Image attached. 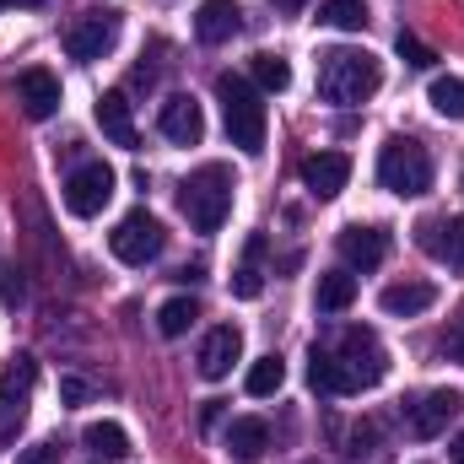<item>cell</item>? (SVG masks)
Segmentation results:
<instances>
[{"label": "cell", "instance_id": "cell-20", "mask_svg": "<svg viewBox=\"0 0 464 464\" xmlns=\"http://www.w3.org/2000/svg\"><path fill=\"white\" fill-rule=\"evenodd\" d=\"M308 383H314L319 394H356L351 372L341 367V356L330 346H314V356H308Z\"/></svg>", "mask_w": 464, "mask_h": 464}, {"label": "cell", "instance_id": "cell-11", "mask_svg": "<svg viewBox=\"0 0 464 464\" xmlns=\"http://www.w3.org/2000/svg\"><path fill=\"white\" fill-rule=\"evenodd\" d=\"M346 179H351L346 151H314V157L303 162V184H308L314 200H335V195L346 189Z\"/></svg>", "mask_w": 464, "mask_h": 464}, {"label": "cell", "instance_id": "cell-14", "mask_svg": "<svg viewBox=\"0 0 464 464\" xmlns=\"http://www.w3.org/2000/svg\"><path fill=\"white\" fill-rule=\"evenodd\" d=\"M421 248L432 259H443L449 270L464 276V217H443V222H421Z\"/></svg>", "mask_w": 464, "mask_h": 464}, {"label": "cell", "instance_id": "cell-21", "mask_svg": "<svg viewBox=\"0 0 464 464\" xmlns=\"http://www.w3.org/2000/svg\"><path fill=\"white\" fill-rule=\"evenodd\" d=\"M265 449H270V427H265L259 416H237L227 427V454L232 459L254 464V459H265Z\"/></svg>", "mask_w": 464, "mask_h": 464}, {"label": "cell", "instance_id": "cell-18", "mask_svg": "<svg viewBox=\"0 0 464 464\" xmlns=\"http://www.w3.org/2000/svg\"><path fill=\"white\" fill-rule=\"evenodd\" d=\"M92 114H98V130H103L114 146L135 151V140H140V135H135V114H130V98H124V92H103Z\"/></svg>", "mask_w": 464, "mask_h": 464}, {"label": "cell", "instance_id": "cell-35", "mask_svg": "<svg viewBox=\"0 0 464 464\" xmlns=\"http://www.w3.org/2000/svg\"><path fill=\"white\" fill-rule=\"evenodd\" d=\"M270 5H276V11H281V16H297V11H303V5H308V0H270Z\"/></svg>", "mask_w": 464, "mask_h": 464}, {"label": "cell", "instance_id": "cell-13", "mask_svg": "<svg viewBox=\"0 0 464 464\" xmlns=\"http://www.w3.org/2000/svg\"><path fill=\"white\" fill-rule=\"evenodd\" d=\"M243 356V330L237 324H217L211 335H206V346H200V378H227L232 362Z\"/></svg>", "mask_w": 464, "mask_h": 464}, {"label": "cell", "instance_id": "cell-12", "mask_svg": "<svg viewBox=\"0 0 464 464\" xmlns=\"http://www.w3.org/2000/svg\"><path fill=\"white\" fill-rule=\"evenodd\" d=\"M16 103H22L27 119H49L54 109H60V76L44 71V65L22 71V76H16Z\"/></svg>", "mask_w": 464, "mask_h": 464}, {"label": "cell", "instance_id": "cell-8", "mask_svg": "<svg viewBox=\"0 0 464 464\" xmlns=\"http://www.w3.org/2000/svg\"><path fill=\"white\" fill-rule=\"evenodd\" d=\"M119 44V11H87L65 27V54L71 60H103Z\"/></svg>", "mask_w": 464, "mask_h": 464}, {"label": "cell", "instance_id": "cell-17", "mask_svg": "<svg viewBox=\"0 0 464 464\" xmlns=\"http://www.w3.org/2000/svg\"><path fill=\"white\" fill-rule=\"evenodd\" d=\"M33 383H38V362H33V351L5 356V367H0V405H5V416L22 411V400L33 394Z\"/></svg>", "mask_w": 464, "mask_h": 464}, {"label": "cell", "instance_id": "cell-31", "mask_svg": "<svg viewBox=\"0 0 464 464\" xmlns=\"http://www.w3.org/2000/svg\"><path fill=\"white\" fill-rule=\"evenodd\" d=\"M22 297H27L22 276H16V270H0V303H5V308H22Z\"/></svg>", "mask_w": 464, "mask_h": 464}, {"label": "cell", "instance_id": "cell-38", "mask_svg": "<svg viewBox=\"0 0 464 464\" xmlns=\"http://www.w3.org/2000/svg\"><path fill=\"white\" fill-rule=\"evenodd\" d=\"M459 184H464V179H459Z\"/></svg>", "mask_w": 464, "mask_h": 464}, {"label": "cell", "instance_id": "cell-5", "mask_svg": "<svg viewBox=\"0 0 464 464\" xmlns=\"http://www.w3.org/2000/svg\"><path fill=\"white\" fill-rule=\"evenodd\" d=\"M330 351L341 356V367L351 372L356 394H362V389H372V383H383V372H389V356H383V346H378V335H372V330H362V324L341 330Z\"/></svg>", "mask_w": 464, "mask_h": 464}, {"label": "cell", "instance_id": "cell-37", "mask_svg": "<svg viewBox=\"0 0 464 464\" xmlns=\"http://www.w3.org/2000/svg\"><path fill=\"white\" fill-rule=\"evenodd\" d=\"M5 5H22V11H33V5H44V0H0V11H5Z\"/></svg>", "mask_w": 464, "mask_h": 464}, {"label": "cell", "instance_id": "cell-30", "mask_svg": "<svg viewBox=\"0 0 464 464\" xmlns=\"http://www.w3.org/2000/svg\"><path fill=\"white\" fill-rule=\"evenodd\" d=\"M394 54H400L411 71H427V65L438 60V49H432V44H421L416 33H400V38H394Z\"/></svg>", "mask_w": 464, "mask_h": 464}, {"label": "cell", "instance_id": "cell-22", "mask_svg": "<svg viewBox=\"0 0 464 464\" xmlns=\"http://www.w3.org/2000/svg\"><path fill=\"white\" fill-rule=\"evenodd\" d=\"M314 303H319V314H346L356 303V276L351 270H324L319 286H314Z\"/></svg>", "mask_w": 464, "mask_h": 464}, {"label": "cell", "instance_id": "cell-2", "mask_svg": "<svg viewBox=\"0 0 464 464\" xmlns=\"http://www.w3.org/2000/svg\"><path fill=\"white\" fill-rule=\"evenodd\" d=\"M179 211H184V222L195 232H222V222L232 211V173L222 162L195 168L184 179V189H179Z\"/></svg>", "mask_w": 464, "mask_h": 464}, {"label": "cell", "instance_id": "cell-6", "mask_svg": "<svg viewBox=\"0 0 464 464\" xmlns=\"http://www.w3.org/2000/svg\"><path fill=\"white\" fill-rule=\"evenodd\" d=\"M162 243H168V232H162V222L151 211H130L109 232V248H114V259H124V265H151L162 254Z\"/></svg>", "mask_w": 464, "mask_h": 464}, {"label": "cell", "instance_id": "cell-19", "mask_svg": "<svg viewBox=\"0 0 464 464\" xmlns=\"http://www.w3.org/2000/svg\"><path fill=\"white\" fill-rule=\"evenodd\" d=\"M383 254H389V237L378 227H346L341 232V259H346L351 270H378Z\"/></svg>", "mask_w": 464, "mask_h": 464}, {"label": "cell", "instance_id": "cell-27", "mask_svg": "<svg viewBox=\"0 0 464 464\" xmlns=\"http://www.w3.org/2000/svg\"><path fill=\"white\" fill-rule=\"evenodd\" d=\"M243 383H248V394H254V400H270V394L286 383V362L270 351V356H259V362L248 367V378H243Z\"/></svg>", "mask_w": 464, "mask_h": 464}, {"label": "cell", "instance_id": "cell-23", "mask_svg": "<svg viewBox=\"0 0 464 464\" xmlns=\"http://www.w3.org/2000/svg\"><path fill=\"white\" fill-rule=\"evenodd\" d=\"M259 254H265V237H248V254H243V265L232 270V297H243V303H254V297L265 292V276H259Z\"/></svg>", "mask_w": 464, "mask_h": 464}, {"label": "cell", "instance_id": "cell-10", "mask_svg": "<svg viewBox=\"0 0 464 464\" xmlns=\"http://www.w3.org/2000/svg\"><path fill=\"white\" fill-rule=\"evenodd\" d=\"M157 130H162L173 146H200V140H206V114H200V103H195L189 92H179V98L162 103Z\"/></svg>", "mask_w": 464, "mask_h": 464}, {"label": "cell", "instance_id": "cell-32", "mask_svg": "<svg viewBox=\"0 0 464 464\" xmlns=\"http://www.w3.org/2000/svg\"><path fill=\"white\" fill-rule=\"evenodd\" d=\"M60 454H65L60 443H33V449L16 454V464H60Z\"/></svg>", "mask_w": 464, "mask_h": 464}, {"label": "cell", "instance_id": "cell-28", "mask_svg": "<svg viewBox=\"0 0 464 464\" xmlns=\"http://www.w3.org/2000/svg\"><path fill=\"white\" fill-rule=\"evenodd\" d=\"M319 22H330V27H341V33H362V27H367V5H362V0H324V5H319Z\"/></svg>", "mask_w": 464, "mask_h": 464}, {"label": "cell", "instance_id": "cell-29", "mask_svg": "<svg viewBox=\"0 0 464 464\" xmlns=\"http://www.w3.org/2000/svg\"><path fill=\"white\" fill-rule=\"evenodd\" d=\"M427 98H432V109H438L443 119H464V82L459 76H438Z\"/></svg>", "mask_w": 464, "mask_h": 464}, {"label": "cell", "instance_id": "cell-16", "mask_svg": "<svg viewBox=\"0 0 464 464\" xmlns=\"http://www.w3.org/2000/svg\"><path fill=\"white\" fill-rule=\"evenodd\" d=\"M237 27H243L237 0H200V11H195V38L200 44H227Z\"/></svg>", "mask_w": 464, "mask_h": 464}, {"label": "cell", "instance_id": "cell-24", "mask_svg": "<svg viewBox=\"0 0 464 464\" xmlns=\"http://www.w3.org/2000/svg\"><path fill=\"white\" fill-rule=\"evenodd\" d=\"M200 319V303L195 297H168L162 308H157V330L168 335V341H179V335H189V324Z\"/></svg>", "mask_w": 464, "mask_h": 464}, {"label": "cell", "instance_id": "cell-26", "mask_svg": "<svg viewBox=\"0 0 464 464\" xmlns=\"http://www.w3.org/2000/svg\"><path fill=\"white\" fill-rule=\"evenodd\" d=\"M248 76H254L259 92H286V87H292V65H286L281 54H254V60H248Z\"/></svg>", "mask_w": 464, "mask_h": 464}, {"label": "cell", "instance_id": "cell-36", "mask_svg": "<svg viewBox=\"0 0 464 464\" xmlns=\"http://www.w3.org/2000/svg\"><path fill=\"white\" fill-rule=\"evenodd\" d=\"M449 459H454V464H464V432L454 438V443H449Z\"/></svg>", "mask_w": 464, "mask_h": 464}, {"label": "cell", "instance_id": "cell-34", "mask_svg": "<svg viewBox=\"0 0 464 464\" xmlns=\"http://www.w3.org/2000/svg\"><path fill=\"white\" fill-rule=\"evenodd\" d=\"M60 400H65V405H87V400H92V389H87L82 378H60Z\"/></svg>", "mask_w": 464, "mask_h": 464}, {"label": "cell", "instance_id": "cell-33", "mask_svg": "<svg viewBox=\"0 0 464 464\" xmlns=\"http://www.w3.org/2000/svg\"><path fill=\"white\" fill-rule=\"evenodd\" d=\"M443 356H449V362H459V367H464V314L454 319V324H449V335H443Z\"/></svg>", "mask_w": 464, "mask_h": 464}, {"label": "cell", "instance_id": "cell-25", "mask_svg": "<svg viewBox=\"0 0 464 464\" xmlns=\"http://www.w3.org/2000/svg\"><path fill=\"white\" fill-rule=\"evenodd\" d=\"M82 443H87L92 454H103V459H124V454H130V432H124L119 421H92V427L82 432Z\"/></svg>", "mask_w": 464, "mask_h": 464}, {"label": "cell", "instance_id": "cell-3", "mask_svg": "<svg viewBox=\"0 0 464 464\" xmlns=\"http://www.w3.org/2000/svg\"><path fill=\"white\" fill-rule=\"evenodd\" d=\"M217 103H222L227 140L243 157H259L265 151V103H259V87L243 82V76H217Z\"/></svg>", "mask_w": 464, "mask_h": 464}, {"label": "cell", "instance_id": "cell-7", "mask_svg": "<svg viewBox=\"0 0 464 464\" xmlns=\"http://www.w3.org/2000/svg\"><path fill=\"white\" fill-rule=\"evenodd\" d=\"M114 168L109 162H82L71 179H65V211L71 217H98L109 200H114Z\"/></svg>", "mask_w": 464, "mask_h": 464}, {"label": "cell", "instance_id": "cell-4", "mask_svg": "<svg viewBox=\"0 0 464 464\" xmlns=\"http://www.w3.org/2000/svg\"><path fill=\"white\" fill-rule=\"evenodd\" d=\"M378 184L400 200H416L432 189V157L411 140V135H394L383 151H378Z\"/></svg>", "mask_w": 464, "mask_h": 464}, {"label": "cell", "instance_id": "cell-9", "mask_svg": "<svg viewBox=\"0 0 464 464\" xmlns=\"http://www.w3.org/2000/svg\"><path fill=\"white\" fill-rule=\"evenodd\" d=\"M459 411H464L459 389H432V394H421L416 405H405V421H411L416 438H438V432H449V421H454Z\"/></svg>", "mask_w": 464, "mask_h": 464}, {"label": "cell", "instance_id": "cell-1", "mask_svg": "<svg viewBox=\"0 0 464 464\" xmlns=\"http://www.w3.org/2000/svg\"><path fill=\"white\" fill-rule=\"evenodd\" d=\"M383 82V65L367 54V49H324L319 54V92L324 103H341V109H362Z\"/></svg>", "mask_w": 464, "mask_h": 464}, {"label": "cell", "instance_id": "cell-15", "mask_svg": "<svg viewBox=\"0 0 464 464\" xmlns=\"http://www.w3.org/2000/svg\"><path fill=\"white\" fill-rule=\"evenodd\" d=\"M438 303V286L432 281H394V286H383V297H378V308L389 314V319H416V314H427Z\"/></svg>", "mask_w": 464, "mask_h": 464}]
</instances>
